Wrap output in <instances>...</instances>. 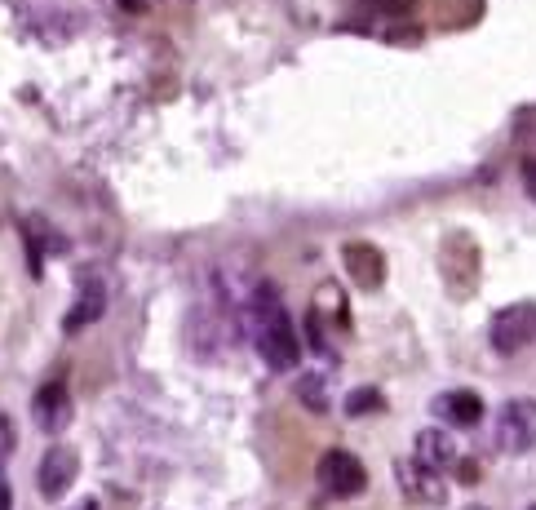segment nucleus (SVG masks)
I'll return each instance as SVG.
<instances>
[{
	"label": "nucleus",
	"mask_w": 536,
	"mask_h": 510,
	"mask_svg": "<svg viewBox=\"0 0 536 510\" xmlns=\"http://www.w3.org/2000/svg\"><path fill=\"white\" fill-rule=\"evenodd\" d=\"M249 315H253V338H257L262 360L271 364V369H293V364L302 360V342H297L293 324H288V315L280 306V293H275L271 284H262V289L253 293Z\"/></svg>",
	"instance_id": "1"
},
{
	"label": "nucleus",
	"mask_w": 536,
	"mask_h": 510,
	"mask_svg": "<svg viewBox=\"0 0 536 510\" xmlns=\"http://www.w3.org/2000/svg\"><path fill=\"white\" fill-rule=\"evenodd\" d=\"M315 479H319V488H324L328 497H359L368 488L364 462H359L355 453H346V448H328V453L319 457V466H315Z\"/></svg>",
	"instance_id": "2"
},
{
	"label": "nucleus",
	"mask_w": 536,
	"mask_h": 510,
	"mask_svg": "<svg viewBox=\"0 0 536 510\" xmlns=\"http://www.w3.org/2000/svg\"><path fill=\"white\" fill-rule=\"evenodd\" d=\"M443 280H448L452 293H466L479 284V249H474V240L466 231H452L448 240H443Z\"/></svg>",
	"instance_id": "3"
},
{
	"label": "nucleus",
	"mask_w": 536,
	"mask_h": 510,
	"mask_svg": "<svg viewBox=\"0 0 536 510\" xmlns=\"http://www.w3.org/2000/svg\"><path fill=\"white\" fill-rule=\"evenodd\" d=\"M497 444L505 453H528L536 448V400H510L497 413Z\"/></svg>",
	"instance_id": "4"
},
{
	"label": "nucleus",
	"mask_w": 536,
	"mask_h": 510,
	"mask_svg": "<svg viewBox=\"0 0 536 510\" xmlns=\"http://www.w3.org/2000/svg\"><path fill=\"white\" fill-rule=\"evenodd\" d=\"M528 342H536V306L519 302V306L497 311V320H492V346H497L501 355H514Z\"/></svg>",
	"instance_id": "5"
},
{
	"label": "nucleus",
	"mask_w": 536,
	"mask_h": 510,
	"mask_svg": "<svg viewBox=\"0 0 536 510\" xmlns=\"http://www.w3.org/2000/svg\"><path fill=\"white\" fill-rule=\"evenodd\" d=\"M342 267L346 275L359 284L364 293H373L386 284V253L377 249V244H368V240H350L342 244Z\"/></svg>",
	"instance_id": "6"
},
{
	"label": "nucleus",
	"mask_w": 536,
	"mask_h": 510,
	"mask_svg": "<svg viewBox=\"0 0 536 510\" xmlns=\"http://www.w3.org/2000/svg\"><path fill=\"white\" fill-rule=\"evenodd\" d=\"M76 475H80V453H76V448H67V444H58V448H49L45 462H40L36 484H40V493H45L49 502H58V497L71 493Z\"/></svg>",
	"instance_id": "7"
},
{
	"label": "nucleus",
	"mask_w": 536,
	"mask_h": 510,
	"mask_svg": "<svg viewBox=\"0 0 536 510\" xmlns=\"http://www.w3.org/2000/svg\"><path fill=\"white\" fill-rule=\"evenodd\" d=\"M23 249H27V267H32V275L40 280V267H45V253H63L67 249V240L58 236L54 227H49L45 218H40V213H27L23 218Z\"/></svg>",
	"instance_id": "8"
},
{
	"label": "nucleus",
	"mask_w": 536,
	"mask_h": 510,
	"mask_svg": "<svg viewBox=\"0 0 536 510\" xmlns=\"http://www.w3.org/2000/svg\"><path fill=\"white\" fill-rule=\"evenodd\" d=\"M32 413H36V426L45 435H58L63 426L71 422V395H67V386L63 382H45L36 391V400H32Z\"/></svg>",
	"instance_id": "9"
},
{
	"label": "nucleus",
	"mask_w": 536,
	"mask_h": 510,
	"mask_svg": "<svg viewBox=\"0 0 536 510\" xmlns=\"http://www.w3.org/2000/svg\"><path fill=\"white\" fill-rule=\"evenodd\" d=\"M412 462H421L426 471H448V466H457V444H452L448 431H439V426H430V431L417 435V444H412Z\"/></svg>",
	"instance_id": "10"
},
{
	"label": "nucleus",
	"mask_w": 536,
	"mask_h": 510,
	"mask_svg": "<svg viewBox=\"0 0 536 510\" xmlns=\"http://www.w3.org/2000/svg\"><path fill=\"white\" fill-rule=\"evenodd\" d=\"M399 484H404V493L421 506H443V497H448L443 479L435 471H426L421 462H399Z\"/></svg>",
	"instance_id": "11"
},
{
	"label": "nucleus",
	"mask_w": 536,
	"mask_h": 510,
	"mask_svg": "<svg viewBox=\"0 0 536 510\" xmlns=\"http://www.w3.org/2000/svg\"><path fill=\"white\" fill-rule=\"evenodd\" d=\"M435 413L452 426H479L483 422V400L474 391H448V395L435 400Z\"/></svg>",
	"instance_id": "12"
},
{
	"label": "nucleus",
	"mask_w": 536,
	"mask_h": 510,
	"mask_svg": "<svg viewBox=\"0 0 536 510\" xmlns=\"http://www.w3.org/2000/svg\"><path fill=\"white\" fill-rule=\"evenodd\" d=\"M107 311V293H102V284L98 280H85L80 284V298H76V306L67 311V333H80V329H89V324L98 320V315Z\"/></svg>",
	"instance_id": "13"
},
{
	"label": "nucleus",
	"mask_w": 536,
	"mask_h": 510,
	"mask_svg": "<svg viewBox=\"0 0 536 510\" xmlns=\"http://www.w3.org/2000/svg\"><path fill=\"white\" fill-rule=\"evenodd\" d=\"M381 408H386V400L373 386H359V391L346 395V417H368V413H381Z\"/></svg>",
	"instance_id": "14"
},
{
	"label": "nucleus",
	"mask_w": 536,
	"mask_h": 510,
	"mask_svg": "<svg viewBox=\"0 0 536 510\" xmlns=\"http://www.w3.org/2000/svg\"><path fill=\"white\" fill-rule=\"evenodd\" d=\"M297 400H302L306 408H315V413H324V408H328L324 382H319V377H302V382H297Z\"/></svg>",
	"instance_id": "15"
},
{
	"label": "nucleus",
	"mask_w": 536,
	"mask_h": 510,
	"mask_svg": "<svg viewBox=\"0 0 536 510\" xmlns=\"http://www.w3.org/2000/svg\"><path fill=\"white\" fill-rule=\"evenodd\" d=\"M519 178H523V187H528V196L536 200V156H523L519 160Z\"/></svg>",
	"instance_id": "16"
},
{
	"label": "nucleus",
	"mask_w": 536,
	"mask_h": 510,
	"mask_svg": "<svg viewBox=\"0 0 536 510\" xmlns=\"http://www.w3.org/2000/svg\"><path fill=\"white\" fill-rule=\"evenodd\" d=\"M120 9H129V14H138V9H147V0H116Z\"/></svg>",
	"instance_id": "17"
},
{
	"label": "nucleus",
	"mask_w": 536,
	"mask_h": 510,
	"mask_svg": "<svg viewBox=\"0 0 536 510\" xmlns=\"http://www.w3.org/2000/svg\"><path fill=\"white\" fill-rule=\"evenodd\" d=\"M364 5H377V9H404V0H364Z\"/></svg>",
	"instance_id": "18"
},
{
	"label": "nucleus",
	"mask_w": 536,
	"mask_h": 510,
	"mask_svg": "<svg viewBox=\"0 0 536 510\" xmlns=\"http://www.w3.org/2000/svg\"><path fill=\"white\" fill-rule=\"evenodd\" d=\"M461 479H466V484H474V479H479V466L466 462V466H461Z\"/></svg>",
	"instance_id": "19"
},
{
	"label": "nucleus",
	"mask_w": 536,
	"mask_h": 510,
	"mask_svg": "<svg viewBox=\"0 0 536 510\" xmlns=\"http://www.w3.org/2000/svg\"><path fill=\"white\" fill-rule=\"evenodd\" d=\"M0 510H9V488L0 484Z\"/></svg>",
	"instance_id": "20"
},
{
	"label": "nucleus",
	"mask_w": 536,
	"mask_h": 510,
	"mask_svg": "<svg viewBox=\"0 0 536 510\" xmlns=\"http://www.w3.org/2000/svg\"><path fill=\"white\" fill-rule=\"evenodd\" d=\"M528 510H536V506H528Z\"/></svg>",
	"instance_id": "21"
}]
</instances>
